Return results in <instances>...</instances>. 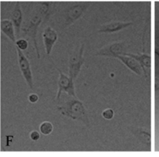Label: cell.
Wrapping results in <instances>:
<instances>
[{
  "label": "cell",
  "instance_id": "cell-1",
  "mask_svg": "<svg viewBox=\"0 0 159 157\" xmlns=\"http://www.w3.org/2000/svg\"><path fill=\"white\" fill-rule=\"evenodd\" d=\"M57 109L63 115L73 120L81 121L86 126H89V120L87 110L77 97L69 96L66 101L57 106Z\"/></svg>",
  "mask_w": 159,
  "mask_h": 157
},
{
  "label": "cell",
  "instance_id": "cell-2",
  "mask_svg": "<svg viewBox=\"0 0 159 157\" xmlns=\"http://www.w3.org/2000/svg\"><path fill=\"white\" fill-rule=\"evenodd\" d=\"M60 76L58 80V92L57 94L56 99L59 101L61 93L65 92L68 96L76 97L74 81L69 76L65 74L61 70L58 69Z\"/></svg>",
  "mask_w": 159,
  "mask_h": 157
},
{
  "label": "cell",
  "instance_id": "cell-3",
  "mask_svg": "<svg viewBox=\"0 0 159 157\" xmlns=\"http://www.w3.org/2000/svg\"><path fill=\"white\" fill-rule=\"evenodd\" d=\"M83 45L81 47V48L76 51L70 58L69 61V76L75 81L78 77L81 68L83 64Z\"/></svg>",
  "mask_w": 159,
  "mask_h": 157
},
{
  "label": "cell",
  "instance_id": "cell-4",
  "mask_svg": "<svg viewBox=\"0 0 159 157\" xmlns=\"http://www.w3.org/2000/svg\"><path fill=\"white\" fill-rule=\"evenodd\" d=\"M16 49L18 55V63L20 71L26 82V84L30 89H32L34 87L33 76L29 62L25 56L22 51L17 47Z\"/></svg>",
  "mask_w": 159,
  "mask_h": 157
},
{
  "label": "cell",
  "instance_id": "cell-5",
  "mask_svg": "<svg viewBox=\"0 0 159 157\" xmlns=\"http://www.w3.org/2000/svg\"><path fill=\"white\" fill-rule=\"evenodd\" d=\"M43 39L46 53L49 55L52 50L53 45L57 40V34L55 30L48 27L44 30L43 33Z\"/></svg>",
  "mask_w": 159,
  "mask_h": 157
},
{
  "label": "cell",
  "instance_id": "cell-6",
  "mask_svg": "<svg viewBox=\"0 0 159 157\" xmlns=\"http://www.w3.org/2000/svg\"><path fill=\"white\" fill-rule=\"evenodd\" d=\"M130 22H116L112 21L108 24H106L102 26L100 29L99 32H111L120 30L127 25H130Z\"/></svg>",
  "mask_w": 159,
  "mask_h": 157
},
{
  "label": "cell",
  "instance_id": "cell-7",
  "mask_svg": "<svg viewBox=\"0 0 159 157\" xmlns=\"http://www.w3.org/2000/svg\"><path fill=\"white\" fill-rule=\"evenodd\" d=\"M0 27L1 31L12 41L15 42L16 38L13 28V24L9 20H2L1 22Z\"/></svg>",
  "mask_w": 159,
  "mask_h": 157
},
{
  "label": "cell",
  "instance_id": "cell-8",
  "mask_svg": "<svg viewBox=\"0 0 159 157\" xmlns=\"http://www.w3.org/2000/svg\"><path fill=\"white\" fill-rule=\"evenodd\" d=\"M121 49V45L119 43H115L114 44L108 45L102 48L98 53V55H109L117 56V53L119 52Z\"/></svg>",
  "mask_w": 159,
  "mask_h": 157
},
{
  "label": "cell",
  "instance_id": "cell-9",
  "mask_svg": "<svg viewBox=\"0 0 159 157\" xmlns=\"http://www.w3.org/2000/svg\"><path fill=\"white\" fill-rule=\"evenodd\" d=\"M129 68H130L132 71L137 73L138 74H141V68L139 64L133 58L127 57V56H117Z\"/></svg>",
  "mask_w": 159,
  "mask_h": 157
},
{
  "label": "cell",
  "instance_id": "cell-10",
  "mask_svg": "<svg viewBox=\"0 0 159 157\" xmlns=\"http://www.w3.org/2000/svg\"><path fill=\"white\" fill-rule=\"evenodd\" d=\"M12 22L13 24L14 25L15 29L16 31L19 30V27L22 22V15H21V12L19 9V8H16L15 9L14 11L13 12L12 14Z\"/></svg>",
  "mask_w": 159,
  "mask_h": 157
},
{
  "label": "cell",
  "instance_id": "cell-11",
  "mask_svg": "<svg viewBox=\"0 0 159 157\" xmlns=\"http://www.w3.org/2000/svg\"><path fill=\"white\" fill-rule=\"evenodd\" d=\"M39 130L43 135H48L53 132V127L51 122L48 121H44L40 125Z\"/></svg>",
  "mask_w": 159,
  "mask_h": 157
},
{
  "label": "cell",
  "instance_id": "cell-12",
  "mask_svg": "<svg viewBox=\"0 0 159 157\" xmlns=\"http://www.w3.org/2000/svg\"><path fill=\"white\" fill-rule=\"evenodd\" d=\"M16 47H18L21 50H25L28 47V42L26 40L24 39H19L16 42Z\"/></svg>",
  "mask_w": 159,
  "mask_h": 157
},
{
  "label": "cell",
  "instance_id": "cell-13",
  "mask_svg": "<svg viewBox=\"0 0 159 157\" xmlns=\"http://www.w3.org/2000/svg\"><path fill=\"white\" fill-rule=\"evenodd\" d=\"M102 115L104 119L109 120L112 118V117L114 115V112L111 109H107L102 112Z\"/></svg>",
  "mask_w": 159,
  "mask_h": 157
},
{
  "label": "cell",
  "instance_id": "cell-14",
  "mask_svg": "<svg viewBox=\"0 0 159 157\" xmlns=\"http://www.w3.org/2000/svg\"><path fill=\"white\" fill-rule=\"evenodd\" d=\"M40 137L39 132L37 130H33L30 133V138L32 141H37Z\"/></svg>",
  "mask_w": 159,
  "mask_h": 157
},
{
  "label": "cell",
  "instance_id": "cell-15",
  "mask_svg": "<svg viewBox=\"0 0 159 157\" xmlns=\"http://www.w3.org/2000/svg\"><path fill=\"white\" fill-rule=\"evenodd\" d=\"M28 100L31 103H35L39 100V96L37 94H36L35 93L30 94L28 96Z\"/></svg>",
  "mask_w": 159,
  "mask_h": 157
}]
</instances>
